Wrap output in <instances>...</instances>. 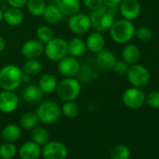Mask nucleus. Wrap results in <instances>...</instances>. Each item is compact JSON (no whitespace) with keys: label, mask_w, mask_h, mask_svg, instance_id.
<instances>
[{"label":"nucleus","mask_w":159,"mask_h":159,"mask_svg":"<svg viewBox=\"0 0 159 159\" xmlns=\"http://www.w3.org/2000/svg\"><path fill=\"white\" fill-rule=\"evenodd\" d=\"M118 8H109L104 5L91 11L89 17L91 20L92 27L100 33L108 31L115 21V15Z\"/></svg>","instance_id":"f257e3e1"},{"label":"nucleus","mask_w":159,"mask_h":159,"mask_svg":"<svg viewBox=\"0 0 159 159\" xmlns=\"http://www.w3.org/2000/svg\"><path fill=\"white\" fill-rule=\"evenodd\" d=\"M24 72L16 65H6L0 68V88L6 91H15L23 84Z\"/></svg>","instance_id":"f03ea898"},{"label":"nucleus","mask_w":159,"mask_h":159,"mask_svg":"<svg viewBox=\"0 0 159 159\" xmlns=\"http://www.w3.org/2000/svg\"><path fill=\"white\" fill-rule=\"evenodd\" d=\"M111 39L118 44H126L135 37L136 27L132 21L126 19L115 20L109 29Z\"/></svg>","instance_id":"7ed1b4c3"},{"label":"nucleus","mask_w":159,"mask_h":159,"mask_svg":"<svg viewBox=\"0 0 159 159\" xmlns=\"http://www.w3.org/2000/svg\"><path fill=\"white\" fill-rule=\"evenodd\" d=\"M56 93L58 98L63 101H75L82 91V83L75 77L64 78L57 84Z\"/></svg>","instance_id":"20e7f679"},{"label":"nucleus","mask_w":159,"mask_h":159,"mask_svg":"<svg viewBox=\"0 0 159 159\" xmlns=\"http://www.w3.org/2000/svg\"><path fill=\"white\" fill-rule=\"evenodd\" d=\"M36 113L39 122L43 124H53L61 117L62 111L59 104L55 101L46 100L38 106Z\"/></svg>","instance_id":"39448f33"},{"label":"nucleus","mask_w":159,"mask_h":159,"mask_svg":"<svg viewBox=\"0 0 159 159\" xmlns=\"http://www.w3.org/2000/svg\"><path fill=\"white\" fill-rule=\"evenodd\" d=\"M127 80L129 84L138 88H141L146 86L150 82V72L146 66L140 64H134L128 66V70L126 72Z\"/></svg>","instance_id":"423d86ee"},{"label":"nucleus","mask_w":159,"mask_h":159,"mask_svg":"<svg viewBox=\"0 0 159 159\" xmlns=\"http://www.w3.org/2000/svg\"><path fill=\"white\" fill-rule=\"evenodd\" d=\"M44 53L51 61L58 62L68 54L67 41L62 38H53L44 45Z\"/></svg>","instance_id":"0eeeda50"},{"label":"nucleus","mask_w":159,"mask_h":159,"mask_svg":"<svg viewBox=\"0 0 159 159\" xmlns=\"http://www.w3.org/2000/svg\"><path fill=\"white\" fill-rule=\"evenodd\" d=\"M145 94L144 92L138 87H130L127 88L122 97L123 103L125 106L131 110H138L143 106L145 103Z\"/></svg>","instance_id":"6e6552de"},{"label":"nucleus","mask_w":159,"mask_h":159,"mask_svg":"<svg viewBox=\"0 0 159 159\" xmlns=\"http://www.w3.org/2000/svg\"><path fill=\"white\" fill-rule=\"evenodd\" d=\"M67 25L69 30L76 35H84L92 27L89 15L82 12H78L72 16H69Z\"/></svg>","instance_id":"1a4fd4ad"},{"label":"nucleus","mask_w":159,"mask_h":159,"mask_svg":"<svg viewBox=\"0 0 159 159\" xmlns=\"http://www.w3.org/2000/svg\"><path fill=\"white\" fill-rule=\"evenodd\" d=\"M41 154L44 159H66L67 156V148L60 141H48L43 145Z\"/></svg>","instance_id":"9d476101"},{"label":"nucleus","mask_w":159,"mask_h":159,"mask_svg":"<svg viewBox=\"0 0 159 159\" xmlns=\"http://www.w3.org/2000/svg\"><path fill=\"white\" fill-rule=\"evenodd\" d=\"M81 63L76 57L66 55L61 60L58 61L57 64V69L58 72L64 76V78H70V77H76L81 68Z\"/></svg>","instance_id":"9b49d317"},{"label":"nucleus","mask_w":159,"mask_h":159,"mask_svg":"<svg viewBox=\"0 0 159 159\" xmlns=\"http://www.w3.org/2000/svg\"><path fill=\"white\" fill-rule=\"evenodd\" d=\"M21 53L26 59H38L44 53V44L39 39H29L21 47Z\"/></svg>","instance_id":"f8f14e48"},{"label":"nucleus","mask_w":159,"mask_h":159,"mask_svg":"<svg viewBox=\"0 0 159 159\" xmlns=\"http://www.w3.org/2000/svg\"><path fill=\"white\" fill-rule=\"evenodd\" d=\"M19 106V98L14 91L3 90L0 92V111L11 113Z\"/></svg>","instance_id":"ddd939ff"},{"label":"nucleus","mask_w":159,"mask_h":159,"mask_svg":"<svg viewBox=\"0 0 159 159\" xmlns=\"http://www.w3.org/2000/svg\"><path fill=\"white\" fill-rule=\"evenodd\" d=\"M119 10L124 19L134 21L139 16L141 6L138 0H123L119 5Z\"/></svg>","instance_id":"4468645a"},{"label":"nucleus","mask_w":159,"mask_h":159,"mask_svg":"<svg viewBox=\"0 0 159 159\" xmlns=\"http://www.w3.org/2000/svg\"><path fill=\"white\" fill-rule=\"evenodd\" d=\"M43 95L44 93L41 91L39 84H28L22 93V98L26 103L36 104L42 99Z\"/></svg>","instance_id":"2eb2a0df"},{"label":"nucleus","mask_w":159,"mask_h":159,"mask_svg":"<svg viewBox=\"0 0 159 159\" xmlns=\"http://www.w3.org/2000/svg\"><path fill=\"white\" fill-rule=\"evenodd\" d=\"M18 152L21 159H38L41 154V148L33 140L26 141L22 144Z\"/></svg>","instance_id":"dca6fc26"},{"label":"nucleus","mask_w":159,"mask_h":159,"mask_svg":"<svg viewBox=\"0 0 159 159\" xmlns=\"http://www.w3.org/2000/svg\"><path fill=\"white\" fill-rule=\"evenodd\" d=\"M115 61H116V57L114 53L110 50L103 49L102 51L98 52L96 56V64L102 70L111 69Z\"/></svg>","instance_id":"f3484780"},{"label":"nucleus","mask_w":159,"mask_h":159,"mask_svg":"<svg viewBox=\"0 0 159 159\" xmlns=\"http://www.w3.org/2000/svg\"><path fill=\"white\" fill-rule=\"evenodd\" d=\"M85 44H86V49L89 52L98 53V52H100L104 49L105 39H104L102 33L95 31L87 37V39L85 40Z\"/></svg>","instance_id":"a211bd4d"},{"label":"nucleus","mask_w":159,"mask_h":159,"mask_svg":"<svg viewBox=\"0 0 159 159\" xmlns=\"http://www.w3.org/2000/svg\"><path fill=\"white\" fill-rule=\"evenodd\" d=\"M86 50L85 41L81 38L75 37L67 41V52L70 56L79 58L85 53Z\"/></svg>","instance_id":"6ab92c4d"},{"label":"nucleus","mask_w":159,"mask_h":159,"mask_svg":"<svg viewBox=\"0 0 159 159\" xmlns=\"http://www.w3.org/2000/svg\"><path fill=\"white\" fill-rule=\"evenodd\" d=\"M57 6L64 16H72L80 12L82 1L81 0H58Z\"/></svg>","instance_id":"aec40b11"},{"label":"nucleus","mask_w":159,"mask_h":159,"mask_svg":"<svg viewBox=\"0 0 159 159\" xmlns=\"http://www.w3.org/2000/svg\"><path fill=\"white\" fill-rule=\"evenodd\" d=\"M42 17L46 23L50 25H57L63 20L64 14L61 12L57 5L49 4L46 6V9L42 14Z\"/></svg>","instance_id":"412c9836"},{"label":"nucleus","mask_w":159,"mask_h":159,"mask_svg":"<svg viewBox=\"0 0 159 159\" xmlns=\"http://www.w3.org/2000/svg\"><path fill=\"white\" fill-rule=\"evenodd\" d=\"M24 13L21 9L10 8L3 12V20L11 26H18L24 22Z\"/></svg>","instance_id":"4be33fe9"},{"label":"nucleus","mask_w":159,"mask_h":159,"mask_svg":"<svg viewBox=\"0 0 159 159\" xmlns=\"http://www.w3.org/2000/svg\"><path fill=\"white\" fill-rule=\"evenodd\" d=\"M57 79L51 73L43 74L39 80V86L44 94H52L56 90Z\"/></svg>","instance_id":"5701e85b"},{"label":"nucleus","mask_w":159,"mask_h":159,"mask_svg":"<svg viewBox=\"0 0 159 159\" xmlns=\"http://www.w3.org/2000/svg\"><path fill=\"white\" fill-rule=\"evenodd\" d=\"M122 57L127 65H134L140 58V50L134 44H127L122 51Z\"/></svg>","instance_id":"b1692460"},{"label":"nucleus","mask_w":159,"mask_h":159,"mask_svg":"<svg viewBox=\"0 0 159 159\" xmlns=\"http://www.w3.org/2000/svg\"><path fill=\"white\" fill-rule=\"evenodd\" d=\"M1 136L5 142L14 143L21 137V129L15 124H9L3 128Z\"/></svg>","instance_id":"393cba45"},{"label":"nucleus","mask_w":159,"mask_h":159,"mask_svg":"<svg viewBox=\"0 0 159 159\" xmlns=\"http://www.w3.org/2000/svg\"><path fill=\"white\" fill-rule=\"evenodd\" d=\"M25 6L32 16L41 17L47 5L44 0H27Z\"/></svg>","instance_id":"a878e982"},{"label":"nucleus","mask_w":159,"mask_h":159,"mask_svg":"<svg viewBox=\"0 0 159 159\" xmlns=\"http://www.w3.org/2000/svg\"><path fill=\"white\" fill-rule=\"evenodd\" d=\"M22 70L24 74L34 77L41 72L42 64L38 59H27V61L24 64Z\"/></svg>","instance_id":"bb28decb"},{"label":"nucleus","mask_w":159,"mask_h":159,"mask_svg":"<svg viewBox=\"0 0 159 159\" xmlns=\"http://www.w3.org/2000/svg\"><path fill=\"white\" fill-rule=\"evenodd\" d=\"M39 122V117L36 112L27 111V112H25L24 114H22V116L20 117L21 126L27 130H30V129H33L34 127H36L38 125Z\"/></svg>","instance_id":"cd10ccee"},{"label":"nucleus","mask_w":159,"mask_h":159,"mask_svg":"<svg viewBox=\"0 0 159 159\" xmlns=\"http://www.w3.org/2000/svg\"><path fill=\"white\" fill-rule=\"evenodd\" d=\"M31 139L34 142H36L39 145H44L46 144L50 139V135L48 131L41 126H36L31 131Z\"/></svg>","instance_id":"c85d7f7f"},{"label":"nucleus","mask_w":159,"mask_h":159,"mask_svg":"<svg viewBox=\"0 0 159 159\" xmlns=\"http://www.w3.org/2000/svg\"><path fill=\"white\" fill-rule=\"evenodd\" d=\"M131 155L130 150L124 144L115 145L110 152L111 159H129Z\"/></svg>","instance_id":"c756f323"},{"label":"nucleus","mask_w":159,"mask_h":159,"mask_svg":"<svg viewBox=\"0 0 159 159\" xmlns=\"http://www.w3.org/2000/svg\"><path fill=\"white\" fill-rule=\"evenodd\" d=\"M36 38L43 44H46L54 38L52 29L48 25H41L36 31Z\"/></svg>","instance_id":"7c9ffc66"},{"label":"nucleus","mask_w":159,"mask_h":159,"mask_svg":"<svg viewBox=\"0 0 159 159\" xmlns=\"http://www.w3.org/2000/svg\"><path fill=\"white\" fill-rule=\"evenodd\" d=\"M62 113L67 118H76L80 114V108L75 101H66L61 107Z\"/></svg>","instance_id":"2f4dec72"},{"label":"nucleus","mask_w":159,"mask_h":159,"mask_svg":"<svg viewBox=\"0 0 159 159\" xmlns=\"http://www.w3.org/2000/svg\"><path fill=\"white\" fill-rule=\"evenodd\" d=\"M17 148L14 143L5 142L0 145V158L1 159H12L17 154Z\"/></svg>","instance_id":"473e14b6"},{"label":"nucleus","mask_w":159,"mask_h":159,"mask_svg":"<svg viewBox=\"0 0 159 159\" xmlns=\"http://www.w3.org/2000/svg\"><path fill=\"white\" fill-rule=\"evenodd\" d=\"M78 75L80 76V80H79L80 82L87 84L89 81H91L92 76H94V71L90 65L84 64V65L81 66V68H80Z\"/></svg>","instance_id":"72a5a7b5"},{"label":"nucleus","mask_w":159,"mask_h":159,"mask_svg":"<svg viewBox=\"0 0 159 159\" xmlns=\"http://www.w3.org/2000/svg\"><path fill=\"white\" fill-rule=\"evenodd\" d=\"M135 36L140 41L147 42V41H149V40L152 39V32L151 28H149L147 26H141V27L136 29Z\"/></svg>","instance_id":"f704fd0d"},{"label":"nucleus","mask_w":159,"mask_h":159,"mask_svg":"<svg viewBox=\"0 0 159 159\" xmlns=\"http://www.w3.org/2000/svg\"><path fill=\"white\" fill-rule=\"evenodd\" d=\"M145 102L150 108L159 109V91H152L145 96Z\"/></svg>","instance_id":"c9c22d12"},{"label":"nucleus","mask_w":159,"mask_h":159,"mask_svg":"<svg viewBox=\"0 0 159 159\" xmlns=\"http://www.w3.org/2000/svg\"><path fill=\"white\" fill-rule=\"evenodd\" d=\"M128 66H129V65H127L124 60H122V61H117L116 60L115 63L113 64L111 69L117 75L123 76V75H126V72L128 70Z\"/></svg>","instance_id":"e433bc0d"},{"label":"nucleus","mask_w":159,"mask_h":159,"mask_svg":"<svg viewBox=\"0 0 159 159\" xmlns=\"http://www.w3.org/2000/svg\"><path fill=\"white\" fill-rule=\"evenodd\" d=\"M82 2L90 11H94L103 5V0H82Z\"/></svg>","instance_id":"4c0bfd02"},{"label":"nucleus","mask_w":159,"mask_h":159,"mask_svg":"<svg viewBox=\"0 0 159 159\" xmlns=\"http://www.w3.org/2000/svg\"><path fill=\"white\" fill-rule=\"evenodd\" d=\"M7 2L11 8L22 9L26 5L27 0H7Z\"/></svg>","instance_id":"58836bf2"},{"label":"nucleus","mask_w":159,"mask_h":159,"mask_svg":"<svg viewBox=\"0 0 159 159\" xmlns=\"http://www.w3.org/2000/svg\"><path fill=\"white\" fill-rule=\"evenodd\" d=\"M123 0H103V5L109 8H118Z\"/></svg>","instance_id":"ea45409f"},{"label":"nucleus","mask_w":159,"mask_h":159,"mask_svg":"<svg viewBox=\"0 0 159 159\" xmlns=\"http://www.w3.org/2000/svg\"><path fill=\"white\" fill-rule=\"evenodd\" d=\"M6 46H7V42L5 38L0 35V52H2L6 49Z\"/></svg>","instance_id":"a19ab883"},{"label":"nucleus","mask_w":159,"mask_h":159,"mask_svg":"<svg viewBox=\"0 0 159 159\" xmlns=\"http://www.w3.org/2000/svg\"><path fill=\"white\" fill-rule=\"evenodd\" d=\"M31 76H29V75H26V74H24L23 75V83L24 84H30V82H31Z\"/></svg>","instance_id":"79ce46f5"},{"label":"nucleus","mask_w":159,"mask_h":159,"mask_svg":"<svg viewBox=\"0 0 159 159\" xmlns=\"http://www.w3.org/2000/svg\"><path fill=\"white\" fill-rule=\"evenodd\" d=\"M3 11H2V9L0 8V23H1L2 21H3Z\"/></svg>","instance_id":"37998d69"},{"label":"nucleus","mask_w":159,"mask_h":159,"mask_svg":"<svg viewBox=\"0 0 159 159\" xmlns=\"http://www.w3.org/2000/svg\"><path fill=\"white\" fill-rule=\"evenodd\" d=\"M49 2H50V4H54V5H57L58 0H49Z\"/></svg>","instance_id":"c03bdc74"},{"label":"nucleus","mask_w":159,"mask_h":159,"mask_svg":"<svg viewBox=\"0 0 159 159\" xmlns=\"http://www.w3.org/2000/svg\"><path fill=\"white\" fill-rule=\"evenodd\" d=\"M4 1H7V0H0V2H4Z\"/></svg>","instance_id":"a18cd8bd"},{"label":"nucleus","mask_w":159,"mask_h":159,"mask_svg":"<svg viewBox=\"0 0 159 159\" xmlns=\"http://www.w3.org/2000/svg\"><path fill=\"white\" fill-rule=\"evenodd\" d=\"M0 92H1V88H0Z\"/></svg>","instance_id":"49530a36"}]
</instances>
